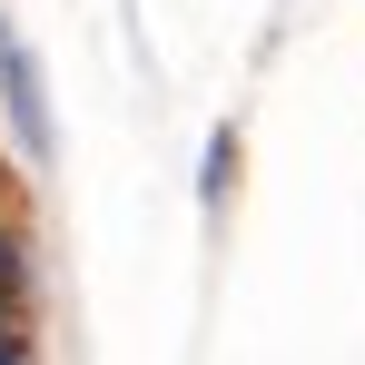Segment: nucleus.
Here are the masks:
<instances>
[{
  "label": "nucleus",
  "instance_id": "1",
  "mask_svg": "<svg viewBox=\"0 0 365 365\" xmlns=\"http://www.w3.org/2000/svg\"><path fill=\"white\" fill-rule=\"evenodd\" d=\"M20 346V247H0V356Z\"/></svg>",
  "mask_w": 365,
  "mask_h": 365
}]
</instances>
